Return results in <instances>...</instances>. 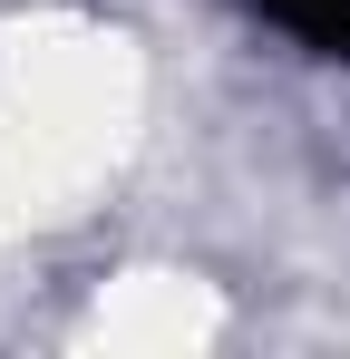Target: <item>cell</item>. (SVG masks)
<instances>
[{
    "instance_id": "obj_1",
    "label": "cell",
    "mask_w": 350,
    "mask_h": 359,
    "mask_svg": "<svg viewBox=\"0 0 350 359\" xmlns=\"http://www.w3.org/2000/svg\"><path fill=\"white\" fill-rule=\"evenodd\" d=\"M263 29H283L292 49H311V59H341L350 68V0H243Z\"/></svg>"
}]
</instances>
